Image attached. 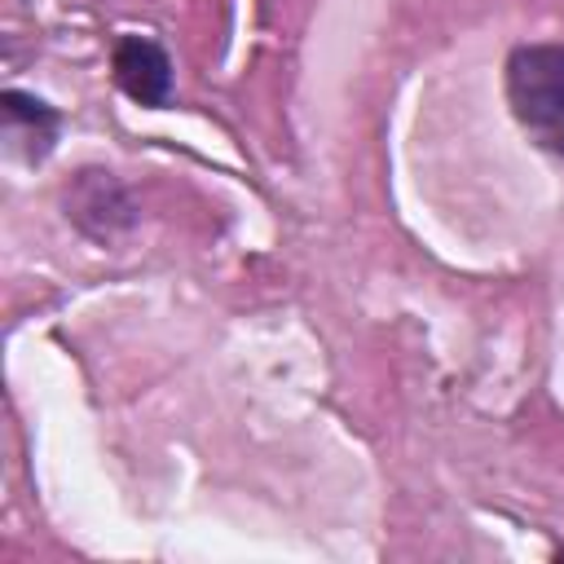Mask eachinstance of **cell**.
Wrapping results in <instances>:
<instances>
[{
	"label": "cell",
	"instance_id": "3957f363",
	"mask_svg": "<svg viewBox=\"0 0 564 564\" xmlns=\"http://www.w3.org/2000/svg\"><path fill=\"white\" fill-rule=\"evenodd\" d=\"M4 115H9V128L13 123H26V132L40 141V150L48 154V145H53V137H57V115L44 106V101H35V97H26V93H4Z\"/></svg>",
	"mask_w": 564,
	"mask_h": 564
},
{
	"label": "cell",
	"instance_id": "7a4b0ae2",
	"mask_svg": "<svg viewBox=\"0 0 564 564\" xmlns=\"http://www.w3.org/2000/svg\"><path fill=\"white\" fill-rule=\"evenodd\" d=\"M115 79L141 106H163L172 97V62L154 40L141 35L115 44Z\"/></svg>",
	"mask_w": 564,
	"mask_h": 564
},
{
	"label": "cell",
	"instance_id": "6da1fadb",
	"mask_svg": "<svg viewBox=\"0 0 564 564\" xmlns=\"http://www.w3.org/2000/svg\"><path fill=\"white\" fill-rule=\"evenodd\" d=\"M507 101L520 128L564 159V44H520L507 57Z\"/></svg>",
	"mask_w": 564,
	"mask_h": 564
}]
</instances>
